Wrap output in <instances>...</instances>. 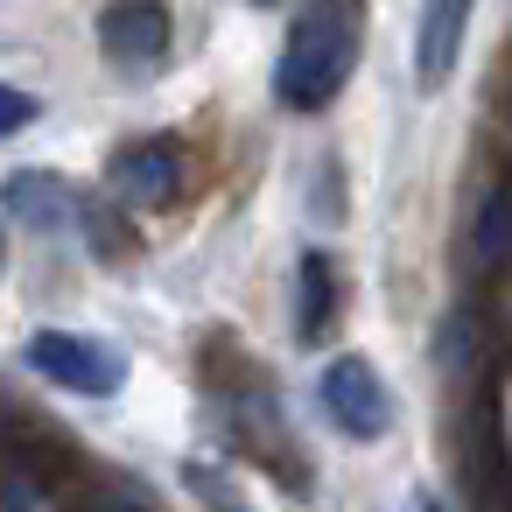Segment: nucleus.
I'll use <instances>...</instances> for the list:
<instances>
[{
    "instance_id": "obj_3",
    "label": "nucleus",
    "mask_w": 512,
    "mask_h": 512,
    "mask_svg": "<svg viewBox=\"0 0 512 512\" xmlns=\"http://www.w3.org/2000/svg\"><path fill=\"white\" fill-rule=\"evenodd\" d=\"M29 365L50 386L85 393V400H113L127 386V351L106 344V337H78V330H36L29 337Z\"/></svg>"
},
{
    "instance_id": "obj_11",
    "label": "nucleus",
    "mask_w": 512,
    "mask_h": 512,
    "mask_svg": "<svg viewBox=\"0 0 512 512\" xmlns=\"http://www.w3.org/2000/svg\"><path fill=\"white\" fill-rule=\"evenodd\" d=\"M470 274H498L512 260V190H491L470 218V246H463Z\"/></svg>"
},
{
    "instance_id": "obj_14",
    "label": "nucleus",
    "mask_w": 512,
    "mask_h": 512,
    "mask_svg": "<svg viewBox=\"0 0 512 512\" xmlns=\"http://www.w3.org/2000/svg\"><path fill=\"white\" fill-rule=\"evenodd\" d=\"M253 8H274V0H253Z\"/></svg>"
},
{
    "instance_id": "obj_6",
    "label": "nucleus",
    "mask_w": 512,
    "mask_h": 512,
    "mask_svg": "<svg viewBox=\"0 0 512 512\" xmlns=\"http://www.w3.org/2000/svg\"><path fill=\"white\" fill-rule=\"evenodd\" d=\"M106 190L120 204H141V211H162L183 197V155L169 141H127L113 162H106Z\"/></svg>"
},
{
    "instance_id": "obj_2",
    "label": "nucleus",
    "mask_w": 512,
    "mask_h": 512,
    "mask_svg": "<svg viewBox=\"0 0 512 512\" xmlns=\"http://www.w3.org/2000/svg\"><path fill=\"white\" fill-rule=\"evenodd\" d=\"M456 470L470 505H512V463H505V428H498V393L491 379L463 393L456 407Z\"/></svg>"
},
{
    "instance_id": "obj_10",
    "label": "nucleus",
    "mask_w": 512,
    "mask_h": 512,
    "mask_svg": "<svg viewBox=\"0 0 512 512\" xmlns=\"http://www.w3.org/2000/svg\"><path fill=\"white\" fill-rule=\"evenodd\" d=\"M337 295H344V281H337L330 253H302V267H295V337L302 344H323L330 337V323L344 309Z\"/></svg>"
},
{
    "instance_id": "obj_8",
    "label": "nucleus",
    "mask_w": 512,
    "mask_h": 512,
    "mask_svg": "<svg viewBox=\"0 0 512 512\" xmlns=\"http://www.w3.org/2000/svg\"><path fill=\"white\" fill-rule=\"evenodd\" d=\"M8 218L29 225V232H64V225H85V197H78L64 176L15 169V176H8Z\"/></svg>"
},
{
    "instance_id": "obj_12",
    "label": "nucleus",
    "mask_w": 512,
    "mask_h": 512,
    "mask_svg": "<svg viewBox=\"0 0 512 512\" xmlns=\"http://www.w3.org/2000/svg\"><path fill=\"white\" fill-rule=\"evenodd\" d=\"M85 232H92V253L99 260H134V232H127V218L120 211H106V204H85Z\"/></svg>"
},
{
    "instance_id": "obj_4",
    "label": "nucleus",
    "mask_w": 512,
    "mask_h": 512,
    "mask_svg": "<svg viewBox=\"0 0 512 512\" xmlns=\"http://www.w3.org/2000/svg\"><path fill=\"white\" fill-rule=\"evenodd\" d=\"M316 400H323L330 428H344L351 442H379L393 428V400H386V386L365 358H330L323 379H316Z\"/></svg>"
},
{
    "instance_id": "obj_13",
    "label": "nucleus",
    "mask_w": 512,
    "mask_h": 512,
    "mask_svg": "<svg viewBox=\"0 0 512 512\" xmlns=\"http://www.w3.org/2000/svg\"><path fill=\"white\" fill-rule=\"evenodd\" d=\"M36 113H43V106H36V99H29L22 85H0V134H22V127H29Z\"/></svg>"
},
{
    "instance_id": "obj_9",
    "label": "nucleus",
    "mask_w": 512,
    "mask_h": 512,
    "mask_svg": "<svg viewBox=\"0 0 512 512\" xmlns=\"http://www.w3.org/2000/svg\"><path fill=\"white\" fill-rule=\"evenodd\" d=\"M463 29H470V0H428V8H421V36H414V85L421 92H442L449 85L456 50H463Z\"/></svg>"
},
{
    "instance_id": "obj_7",
    "label": "nucleus",
    "mask_w": 512,
    "mask_h": 512,
    "mask_svg": "<svg viewBox=\"0 0 512 512\" xmlns=\"http://www.w3.org/2000/svg\"><path fill=\"white\" fill-rule=\"evenodd\" d=\"M169 43H176V22H169L162 0H113V8L99 15V50H106L113 64H127V71L162 64Z\"/></svg>"
},
{
    "instance_id": "obj_5",
    "label": "nucleus",
    "mask_w": 512,
    "mask_h": 512,
    "mask_svg": "<svg viewBox=\"0 0 512 512\" xmlns=\"http://www.w3.org/2000/svg\"><path fill=\"white\" fill-rule=\"evenodd\" d=\"M498 365H505V337L491 330L484 309H449V316L435 323V372H442L456 393L498 379Z\"/></svg>"
},
{
    "instance_id": "obj_1",
    "label": "nucleus",
    "mask_w": 512,
    "mask_h": 512,
    "mask_svg": "<svg viewBox=\"0 0 512 512\" xmlns=\"http://www.w3.org/2000/svg\"><path fill=\"white\" fill-rule=\"evenodd\" d=\"M358 36H365L358 29V0H309V8L295 15V29H288L281 64H274L281 106L323 113L351 85V71H358Z\"/></svg>"
}]
</instances>
